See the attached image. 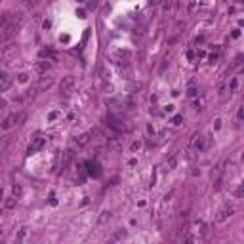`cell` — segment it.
<instances>
[{"label": "cell", "instance_id": "cell-20", "mask_svg": "<svg viewBox=\"0 0 244 244\" xmlns=\"http://www.w3.org/2000/svg\"><path fill=\"white\" fill-rule=\"evenodd\" d=\"M197 93H198V90H197V88H195V86H191L189 90H187V96H189V97H195V96H197Z\"/></svg>", "mask_w": 244, "mask_h": 244}, {"label": "cell", "instance_id": "cell-11", "mask_svg": "<svg viewBox=\"0 0 244 244\" xmlns=\"http://www.w3.org/2000/svg\"><path fill=\"white\" fill-rule=\"evenodd\" d=\"M50 67H52L50 59H40V61H38V63H36V71H38V73H42V74L46 73V71L50 69Z\"/></svg>", "mask_w": 244, "mask_h": 244}, {"label": "cell", "instance_id": "cell-15", "mask_svg": "<svg viewBox=\"0 0 244 244\" xmlns=\"http://www.w3.org/2000/svg\"><path fill=\"white\" fill-rule=\"evenodd\" d=\"M25 2V6H27L29 10H32V8H36L38 4H40V0H23Z\"/></svg>", "mask_w": 244, "mask_h": 244}, {"label": "cell", "instance_id": "cell-25", "mask_svg": "<svg viewBox=\"0 0 244 244\" xmlns=\"http://www.w3.org/2000/svg\"><path fill=\"white\" fill-rule=\"evenodd\" d=\"M139 147H141V141H134V143H132V151H137Z\"/></svg>", "mask_w": 244, "mask_h": 244}, {"label": "cell", "instance_id": "cell-17", "mask_svg": "<svg viewBox=\"0 0 244 244\" xmlns=\"http://www.w3.org/2000/svg\"><path fill=\"white\" fill-rule=\"evenodd\" d=\"M225 92H227V90H225V84H219V92H217V93H219V99H221V101H225Z\"/></svg>", "mask_w": 244, "mask_h": 244}, {"label": "cell", "instance_id": "cell-7", "mask_svg": "<svg viewBox=\"0 0 244 244\" xmlns=\"http://www.w3.org/2000/svg\"><path fill=\"white\" fill-rule=\"evenodd\" d=\"M86 168H88V174L92 175V177H99L101 175V170H99V164L96 160H90L86 162Z\"/></svg>", "mask_w": 244, "mask_h": 244}, {"label": "cell", "instance_id": "cell-34", "mask_svg": "<svg viewBox=\"0 0 244 244\" xmlns=\"http://www.w3.org/2000/svg\"><path fill=\"white\" fill-rule=\"evenodd\" d=\"M242 164H244V155H242Z\"/></svg>", "mask_w": 244, "mask_h": 244}, {"label": "cell", "instance_id": "cell-29", "mask_svg": "<svg viewBox=\"0 0 244 244\" xmlns=\"http://www.w3.org/2000/svg\"><path fill=\"white\" fill-rule=\"evenodd\" d=\"M242 59H244V55H236V57H235V65H240Z\"/></svg>", "mask_w": 244, "mask_h": 244}, {"label": "cell", "instance_id": "cell-12", "mask_svg": "<svg viewBox=\"0 0 244 244\" xmlns=\"http://www.w3.org/2000/svg\"><path fill=\"white\" fill-rule=\"evenodd\" d=\"M231 216H233V208H223V210L216 216V221H225L227 217H231Z\"/></svg>", "mask_w": 244, "mask_h": 244}, {"label": "cell", "instance_id": "cell-32", "mask_svg": "<svg viewBox=\"0 0 244 244\" xmlns=\"http://www.w3.org/2000/svg\"><path fill=\"white\" fill-rule=\"evenodd\" d=\"M240 36V31H233V38H239Z\"/></svg>", "mask_w": 244, "mask_h": 244}, {"label": "cell", "instance_id": "cell-19", "mask_svg": "<svg viewBox=\"0 0 244 244\" xmlns=\"http://www.w3.org/2000/svg\"><path fill=\"white\" fill-rule=\"evenodd\" d=\"M109 217H111V214H109V212H103V214H101V217H99V225H103L105 221H109Z\"/></svg>", "mask_w": 244, "mask_h": 244}, {"label": "cell", "instance_id": "cell-10", "mask_svg": "<svg viewBox=\"0 0 244 244\" xmlns=\"http://www.w3.org/2000/svg\"><path fill=\"white\" fill-rule=\"evenodd\" d=\"M15 122H17V115H8L4 118V122H2V130H10Z\"/></svg>", "mask_w": 244, "mask_h": 244}, {"label": "cell", "instance_id": "cell-4", "mask_svg": "<svg viewBox=\"0 0 244 244\" xmlns=\"http://www.w3.org/2000/svg\"><path fill=\"white\" fill-rule=\"evenodd\" d=\"M44 145H46V139H44V137H34L32 143L27 147V155H34V153H38Z\"/></svg>", "mask_w": 244, "mask_h": 244}, {"label": "cell", "instance_id": "cell-24", "mask_svg": "<svg viewBox=\"0 0 244 244\" xmlns=\"http://www.w3.org/2000/svg\"><path fill=\"white\" fill-rule=\"evenodd\" d=\"M25 118H27V115H25V113H19V115H17V124H23Z\"/></svg>", "mask_w": 244, "mask_h": 244}, {"label": "cell", "instance_id": "cell-33", "mask_svg": "<svg viewBox=\"0 0 244 244\" xmlns=\"http://www.w3.org/2000/svg\"><path fill=\"white\" fill-rule=\"evenodd\" d=\"M236 2H240V4H242V2H244V0H236Z\"/></svg>", "mask_w": 244, "mask_h": 244}, {"label": "cell", "instance_id": "cell-16", "mask_svg": "<svg viewBox=\"0 0 244 244\" xmlns=\"http://www.w3.org/2000/svg\"><path fill=\"white\" fill-rule=\"evenodd\" d=\"M175 164H177V157H170V160H168V170H174Z\"/></svg>", "mask_w": 244, "mask_h": 244}, {"label": "cell", "instance_id": "cell-26", "mask_svg": "<svg viewBox=\"0 0 244 244\" xmlns=\"http://www.w3.org/2000/svg\"><path fill=\"white\" fill-rule=\"evenodd\" d=\"M27 76H29L27 73H21L19 74V82H27Z\"/></svg>", "mask_w": 244, "mask_h": 244}, {"label": "cell", "instance_id": "cell-6", "mask_svg": "<svg viewBox=\"0 0 244 244\" xmlns=\"http://www.w3.org/2000/svg\"><path fill=\"white\" fill-rule=\"evenodd\" d=\"M90 141H92V132H86V134H80L78 137L74 139V145L76 147H86Z\"/></svg>", "mask_w": 244, "mask_h": 244}, {"label": "cell", "instance_id": "cell-1", "mask_svg": "<svg viewBox=\"0 0 244 244\" xmlns=\"http://www.w3.org/2000/svg\"><path fill=\"white\" fill-rule=\"evenodd\" d=\"M19 25H21V15L19 14H4L2 15V27H0V40L8 42L10 38L17 32Z\"/></svg>", "mask_w": 244, "mask_h": 244}, {"label": "cell", "instance_id": "cell-3", "mask_svg": "<svg viewBox=\"0 0 244 244\" xmlns=\"http://www.w3.org/2000/svg\"><path fill=\"white\" fill-rule=\"evenodd\" d=\"M105 124L109 126V128H113L115 132H126V126H124V122H122L120 118H115L113 115H109V116L105 118Z\"/></svg>", "mask_w": 244, "mask_h": 244}, {"label": "cell", "instance_id": "cell-28", "mask_svg": "<svg viewBox=\"0 0 244 244\" xmlns=\"http://www.w3.org/2000/svg\"><path fill=\"white\" fill-rule=\"evenodd\" d=\"M236 116H239V120H244V107L239 109V115H236Z\"/></svg>", "mask_w": 244, "mask_h": 244}, {"label": "cell", "instance_id": "cell-21", "mask_svg": "<svg viewBox=\"0 0 244 244\" xmlns=\"http://www.w3.org/2000/svg\"><path fill=\"white\" fill-rule=\"evenodd\" d=\"M236 86H239V80H236V78H233V80H231V84H229V90H231V92H235V90H236Z\"/></svg>", "mask_w": 244, "mask_h": 244}, {"label": "cell", "instance_id": "cell-27", "mask_svg": "<svg viewBox=\"0 0 244 244\" xmlns=\"http://www.w3.org/2000/svg\"><path fill=\"white\" fill-rule=\"evenodd\" d=\"M235 195H236V197H242V195H244V183H242V185H240V187H239V191H236Z\"/></svg>", "mask_w": 244, "mask_h": 244}, {"label": "cell", "instance_id": "cell-23", "mask_svg": "<svg viewBox=\"0 0 244 244\" xmlns=\"http://www.w3.org/2000/svg\"><path fill=\"white\" fill-rule=\"evenodd\" d=\"M221 187H223V177H219V179L216 181V185H214V189H216V191H219Z\"/></svg>", "mask_w": 244, "mask_h": 244}, {"label": "cell", "instance_id": "cell-14", "mask_svg": "<svg viewBox=\"0 0 244 244\" xmlns=\"http://www.w3.org/2000/svg\"><path fill=\"white\" fill-rule=\"evenodd\" d=\"M12 195H14V197H17V198H21V195H23V189H21V185H19V183H15L14 187H12Z\"/></svg>", "mask_w": 244, "mask_h": 244}, {"label": "cell", "instance_id": "cell-18", "mask_svg": "<svg viewBox=\"0 0 244 244\" xmlns=\"http://www.w3.org/2000/svg\"><path fill=\"white\" fill-rule=\"evenodd\" d=\"M50 84H52V78H42L40 84H38V90H40V88H48Z\"/></svg>", "mask_w": 244, "mask_h": 244}, {"label": "cell", "instance_id": "cell-8", "mask_svg": "<svg viewBox=\"0 0 244 244\" xmlns=\"http://www.w3.org/2000/svg\"><path fill=\"white\" fill-rule=\"evenodd\" d=\"M10 84H12V78H10V74L6 71L0 73V92H8Z\"/></svg>", "mask_w": 244, "mask_h": 244}, {"label": "cell", "instance_id": "cell-31", "mask_svg": "<svg viewBox=\"0 0 244 244\" xmlns=\"http://www.w3.org/2000/svg\"><path fill=\"white\" fill-rule=\"evenodd\" d=\"M210 61H212V63H216V61H217V54H216V55H214V54L210 55Z\"/></svg>", "mask_w": 244, "mask_h": 244}, {"label": "cell", "instance_id": "cell-30", "mask_svg": "<svg viewBox=\"0 0 244 244\" xmlns=\"http://www.w3.org/2000/svg\"><path fill=\"white\" fill-rule=\"evenodd\" d=\"M25 233H27V231H25V227H23V229L19 231V235H17V239H19V240H21V239H23V236H25Z\"/></svg>", "mask_w": 244, "mask_h": 244}, {"label": "cell", "instance_id": "cell-2", "mask_svg": "<svg viewBox=\"0 0 244 244\" xmlns=\"http://www.w3.org/2000/svg\"><path fill=\"white\" fill-rule=\"evenodd\" d=\"M73 88H74V76L73 74H67L59 84V92L63 93V96H69V93L73 92Z\"/></svg>", "mask_w": 244, "mask_h": 244}, {"label": "cell", "instance_id": "cell-5", "mask_svg": "<svg viewBox=\"0 0 244 244\" xmlns=\"http://www.w3.org/2000/svg\"><path fill=\"white\" fill-rule=\"evenodd\" d=\"M71 158H73V151H71V149H67V151L61 153V158H59V170L61 172H65V168L69 166Z\"/></svg>", "mask_w": 244, "mask_h": 244}, {"label": "cell", "instance_id": "cell-13", "mask_svg": "<svg viewBox=\"0 0 244 244\" xmlns=\"http://www.w3.org/2000/svg\"><path fill=\"white\" fill-rule=\"evenodd\" d=\"M17 200H19V198L14 197V195H12V197H8V198H6V202H4V208H6V210H12V208L17 204Z\"/></svg>", "mask_w": 244, "mask_h": 244}, {"label": "cell", "instance_id": "cell-9", "mask_svg": "<svg viewBox=\"0 0 244 244\" xmlns=\"http://www.w3.org/2000/svg\"><path fill=\"white\" fill-rule=\"evenodd\" d=\"M195 149H197L198 153H202V151H206V147H208V137H204V135H197V139H195Z\"/></svg>", "mask_w": 244, "mask_h": 244}, {"label": "cell", "instance_id": "cell-22", "mask_svg": "<svg viewBox=\"0 0 244 244\" xmlns=\"http://www.w3.org/2000/svg\"><path fill=\"white\" fill-rule=\"evenodd\" d=\"M181 120H183V116H181V115H175L174 118H172V124L177 126V124H181Z\"/></svg>", "mask_w": 244, "mask_h": 244}]
</instances>
